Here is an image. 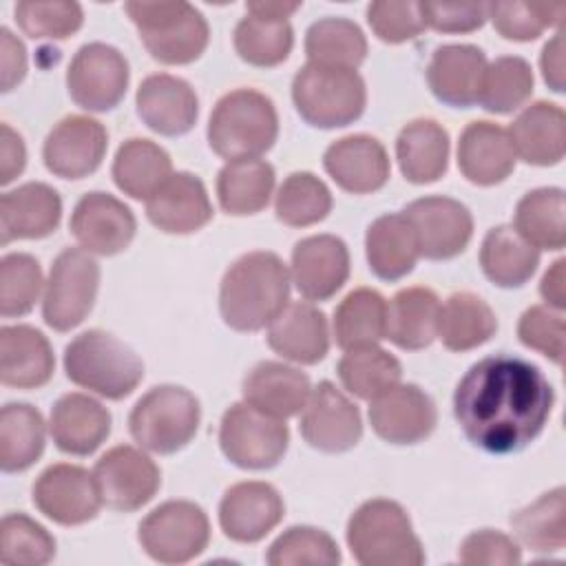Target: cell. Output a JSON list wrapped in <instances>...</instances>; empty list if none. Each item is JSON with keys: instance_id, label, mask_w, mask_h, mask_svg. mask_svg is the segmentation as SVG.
<instances>
[{"instance_id": "33", "label": "cell", "mask_w": 566, "mask_h": 566, "mask_svg": "<svg viewBox=\"0 0 566 566\" xmlns=\"http://www.w3.org/2000/svg\"><path fill=\"white\" fill-rule=\"evenodd\" d=\"M365 252L369 270L382 281L407 276L418 256V239L405 212H389L369 223L365 234Z\"/></svg>"}, {"instance_id": "3", "label": "cell", "mask_w": 566, "mask_h": 566, "mask_svg": "<svg viewBox=\"0 0 566 566\" xmlns=\"http://www.w3.org/2000/svg\"><path fill=\"white\" fill-rule=\"evenodd\" d=\"M345 537L363 566H420L427 559L407 511L387 497L363 502L352 513Z\"/></svg>"}, {"instance_id": "41", "label": "cell", "mask_w": 566, "mask_h": 566, "mask_svg": "<svg viewBox=\"0 0 566 566\" xmlns=\"http://www.w3.org/2000/svg\"><path fill=\"white\" fill-rule=\"evenodd\" d=\"M42 413L27 402H9L0 411V467L4 473L29 469L44 451Z\"/></svg>"}, {"instance_id": "40", "label": "cell", "mask_w": 566, "mask_h": 566, "mask_svg": "<svg viewBox=\"0 0 566 566\" xmlns=\"http://www.w3.org/2000/svg\"><path fill=\"white\" fill-rule=\"evenodd\" d=\"M515 232L535 250L566 245V199L562 188H535L515 208Z\"/></svg>"}, {"instance_id": "19", "label": "cell", "mask_w": 566, "mask_h": 566, "mask_svg": "<svg viewBox=\"0 0 566 566\" xmlns=\"http://www.w3.org/2000/svg\"><path fill=\"white\" fill-rule=\"evenodd\" d=\"M369 422L378 438L389 444H418L431 436L438 411L429 394L418 385H396L369 405Z\"/></svg>"}, {"instance_id": "56", "label": "cell", "mask_w": 566, "mask_h": 566, "mask_svg": "<svg viewBox=\"0 0 566 566\" xmlns=\"http://www.w3.org/2000/svg\"><path fill=\"white\" fill-rule=\"evenodd\" d=\"M460 562L467 566H513L522 562V548L506 533L482 528L464 537Z\"/></svg>"}, {"instance_id": "11", "label": "cell", "mask_w": 566, "mask_h": 566, "mask_svg": "<svg viewBox=\"0 0 566 566\" xmlns=\"http://www.w3.org/2000/svg\"><path fill=\"white\" fill-rule=\"evenodd\" d=\"M144 553L161 564H186L210 542L206 511L188 500H168L153 509L137 531Z\"/></svg>"}, {"instance_id": "44", "label": "cell", "mask_w": 566, "mask_h": 566, "mask_svg": "<svg viewBox=\"0 0 566 566\" xmlns=\"http://www.w3.org/2000/svg\"><path fill=\"white\" fill-rule=\"evenodd\" d=\"M517 539L533 553H557L566 544V491L557 486L511 515Z\"/></svg>"}, {"instance_id": "55", "label": "cell", "mask_w": 566, "mask_h": 566, "mask_svg": "<svg viewBox=\"0 0 566 566\" xmlns=\"http://www.w3.org/2000/svg\"><path fill=\"white\" fill-rule=\"evenodd\" d=\"M367 22L374 35L387 44L413 40L427 29L418 2H371L367 7Z\"/></svg>"}, {"instance_id": "49", "label": "cell", "mask_w": 566, "mask_h": 566, "mask_svg": "<svg viewBox=\"0 0 566 566\" xmlns=\"http://www.w3.org/2000/svg\"><path fill=\"white\" fill-rule=\"evenodd\" d=\"M55 557L53 535L24 513L0 522V562L7 566H42Z\"/></svg>"}, {"instance_id": "45", "label": "cell", "mask_w": 566, "mask_h": 566, "mask_svg": "<svg viewBox=\"0 0 566 566\" xmlns=\"http://www.w3.org/2000/svg\"><path fill=\"white\" fill-rule=\"evenodd\" d=\"M338 378L352 396L371 402L400 382L402 367L394 354L378 345L354 347L345 349L338 360Z\"/></svg>"}, {"instance_id": "32", "label": "cell", "mask_w": 566, "mask_h": 566, "mask_svg": "<svg viewBox=\"0 0 566 566\" xmlns=\"http://www.w3.org/2000/svg\"><path fill=\"white\" fill-rule=\"evenodd\" d=\"M310 394V378L301 369L279 360H261L243 380V400L283 420L303 411Z\"/></svg>"}, {"instance_id": "52", "label": "cell", "mask_w": 566, "mask_h": 566, "mask_svg": "<svg viewBox=\"0 0 566 566\" xmlns=\"http://www.w3.org/2000/svg\"><path fill=\"white\" fill-rule=\"evenodd\" d=\"M44 285L38 259L24 252L4 254L0 261V314L4 318L29 314Z\"/></svg>"}, {"instance_id": "27", "label": "cell", "mask_w": 566, "mask_h": 566, "mask_svg": "<svg viewBox=\"0 0 566 566\" xmlns=\"http://www.w3.org/2000/svg\"><path fill=\"white\" fill-rule=\"evenodd\" d=\"M268 345L298 365H316L329 349L325 314L307 301L287 303L268 325Z\"/></svg>"}, {"instance_id": "46", "label": "cell", "mask_w": 566, "mask_h": 566, "mask_svg": "<svg viewBox=\"0 0 566 566\" xmlns=\"http://www.w3.org/2000/svg\"><path fill=\"white\" fill-rule=\"evenodd\" d=\"M294 46V31L287 20L245 15L234 27V51L252 66H276L287 60Z\"/></svg>"}, {"instance_id": "31", "label": "cell", "mask_w": 566, "mask_h": 566, "mask_svg": "<svg viewBox=\"0 0 566 566\" xmlns=\"http://www.w3.org/2000/svg\"><path fill=\"white\" fill-rule=\"evenodd\" d=\"M509 137L515 157L531 166H555L566 153V115L553 102L526 106L511 124Z\"/></svg>"}, {"instance_id": "58", "label": "cell", "mask_w": 566, "mask_h": 566, "mask_svg": "<svg viewBox=\"0 0 566 566\" xmlns=\"http://www.w3.org/2000/svg\"><path fill=\"white\" fill-rule=\"evenodd\" d=\"M0 64H2V91L9 93L22 82L27 73V51L24 44L7 29H0Z\"/></svg>"}, {"instance_id": "13", "label": "cell", "mask_w": 566, "mask_h": 566, "mask_svg": "<svg viewBox=\"0 0 566 566\" xmlns=\"http://www.w3.org/2000/svg\"><path fill=\"white\" fill-rule=\"evenodd\" d=\"M33 504L60 526H80L99 511L102 493L95 475L77 464H51L33 484Z\"/></svg>"}, {"instance_id": "18", "label": "cell", "mask_w": 566, "mask_h": 566, "mask_svg": "<svg viewBox=\"0 0 566 566\" xmlns=\"http://www.w3.org/2000/svg\"><path fill=\"white\" fill-rule=\"evenodd\" d=\"M137 230L130 208L108 192H86L73 208L71 232L91 254L113 256L124 252Z\"/></svg>"}, {"instance_id": "21", "label": "cell", "mask_w": 566, "mask_h": 566, "mask_svg": "<svg viewBox=\"0 0 566 566\" xmlns=\"http://www.w3.org/2000/svg\"><path fill=\"white\" fill-rule=\"evenodd\" d=\"M349 276V250L334 234H312L292 250L290 281L307 301L332 298Z\"/></svg>"}, {"instance_id": "54", "label": "cell", "mask_w": 566, "mask_h": 566, "mask_svg": "<svg viewBox=\"0 0 566 566\" xmlns=\"http://www.w3.org/2000/svg\"><path fill=\"white\" fill-rule=\"evenodd\" d=\"M520 340L544 354L555 365L562 363L564 356V316L562 312L548 305H533L528 307L517 323Z\"/></svg>"}, {"instance_id": "15", "label": "cell", "mask_w": 566, "mask_h": 566, "mask_svg": "<svg viewBox=\"0 0 566 566\" xmlns=\"http://www.w3.org/2000/svg\"><path fill=\"white\" fill-rule=\"evenodd\" d=\"M303 440L323 453H343L358 444L363 420L358 407L334 382L321 380L301 413Z\"/></svg>"}, {"instance_id": "28", "label": "cell", "mask_w": 566, "mask_h": 566, "mask_svg": "<svg viewBox=\"0 0 566 566\" xmlns=\"http://www.w3.org/2000/svg\"><path fill=\"white\" fill-rule=\"evenodd\" d=\"M509 130L493 122H471L458 142V168L475 186L502 184L515 168Z\"/></svg>"}, {"instance_id": "25", "label": "cell", "mask_w": 566, "mask_h": 566, "mask_svg": "<svg viewBox=\"0 0 566 566\" xmlns=\"http://www.w3.org/2000/svg\"><path fill=\"white\" fill-rule=\"evenodd\" d=\"M146 217L166 234H190L212 219V203L197 175L172 172L146 199Z\"/></svg>"}, {"instance_id": "7", "label": "cell", "mask_w": 566, "mask_h": 566, "mask_svg": "<svg viewBox=\"0 0 566 566\" xmlns=\"http://www.w3.org/2000/svg\"><path fill=\"white\" fill-rule=\"evenodd\" d=\"M292 99L310 126L343 128L363 115L367 88L356 71L307 62L292 80Z\"/></svg>"}, {"instance_id": "59", "label": "cell", "mask_w": 566, "mask_h": 566, "mask_svg": "<svg viewBox=\"0 0 566 566\" xmlns=\"http://www.w3.org/2000/svg\"><path fill=\"white\" fill-rule=\"evenodd\" d=\"M27 164V148L22 137L9 126H0V184H11Z\"/></svg>"}, {"instance_id": "26", "label": "cell", "mask_w": 566, "mask_h": 566, "mask_svg": "<svg viewBox=\"0 0 566 566\" xmlns=\"http://www.w3.org/2000/svg\"><path fill=\"white\" fill-rule=\"evenodd\" d=\"M62 199L42 181L22 184L0 197V241L44 239L60 226Z\"/></svg>"}, {"instance_id": "57", "label": "cell", "mask_w": 566, "mask_h": 566, "mask_svg": "<svg viewBox=\"0 0 566 566\" xmlns=\"http://www.w3.org/2000/svg\"><path fill=\"white\" fill-rule=\"evenodd\" d=\"M424 27L442 33H469L489 20V2H418Z\"/></svg>"}, {"instance_id": "53", "label": "cell", "mask_w": 566, "mask_h": 566, "mask_svg": "<svg viewBox=\"0 0 566 566\" xmlns=\"http://www.w3.org/2000/svg\"><path fill=\"white\" fill-rule=\"evenodd\" d=\"M13 13L18 27L35 40H64L84 22L82 7L66 0H22Z\"/></svg>"}, {"instance_id": "39", "label": "cell", "mask_w": 566, "mask_h": 566, "mask_svg": "<svg viewBox=\"0 0 566 566\" xmlns=\"http://www.w3.org/2000/svg\"><path fill=\"white\" fill-rule=\"evenodd\" d=\"M480 265L484 276L497 287H520L535 274L539 250L526 243L515 228L495 226L482 241Z\"/></svg>"}, {"instance_id": "24", "label": "cell", "mask_w": 566, "mask_h": 566, "mask_svg": "<svg viewBox=\"0 0 566 566\" xmlns=\"http://www.w3.org/2000/svg\"><path fill=\"white\" fill-rule=\"evenodd\" d=\"M486 55L473 44H442L427 66V84L436 99L453 108H471L480 99Z\"/></svg>"}, {"instance_id": "12", "label": "cell", "mask_w": 566, "mask_h": 566, "mask_svg": "<svg viewBox=\"0 0 566 566\" xmlns=\"http://www.w3.org/2000/svg\"><path fill=\"white\" fill-rule=\"evenodd\" d=\"M130 80L122 51L106 42H88L77 49L66 71L71 99L84 111L106 113L126 95Z\"/></svg>"}, {"instance_id": "22", "label": "cell", "mask_w": 566, "mask_h": 566, "mask_svg": "<svg viewBox=\"0 0 566 566\" xmlns=\"http://www.w3.org/2000/svg\"><path fill=\"white\" fill-rule=\"evenodd\" d=\"M135 106L139 119L164 137L188 133L199 117V99L195 88L170 73H155L142 80Z\"/></svg>"}, {"instance_id": "2", "label": "cell", "mask_w": 566, "mask_h": 566, "mask_svg": "<svg viewBox=\"0 0 566 566\" xmlns=\"http://www.w3.org/2000/svg\"><path fill=\"white\" fill-rule=\"evenodd\" d=\"M290 272L279 254L254 250L239 256L223 274L219 312L237 332H259L290 303Z\"/></svg>"}, {"instance_id": "23", "label": "cell", "mask_w": 566, "mask_h": 566, "mask_svg": "<svg viewBox=\"0 0 566 566\" xmlns=\"http://www.w3.org/2000/svg\"><path fill=\"white\" fill-rule=\"evenodd\" d=\"M323 166L336 186L352 195L380 190L391 170L385 146L376 137L363 133L332 142L323 155Z\"/></svg>"}, {"instance_id": "62", "label": "cell", "mask_w": 566, "mask_h": 566, "mask_svg": "<svg viewBox=\"0 0 566 566\" xmlns=\"http://www.w3.org/2000/svg\"><path fill=\"white\" fill-rule=\"evenodd\" d=\"M301 2H279V0H259V2H248L245 11L256 18H268V20H287Z\"/></svg>"}, {"instance_id": "37", "label": "cell", "mask_w": 566, "mask_h": 566, "mask_svg": "<svg viewBox=\"0 0 566 566\" xmlns=\"http://www.w3.org/2000/svg\"><path fill=\"white\" fill-rule=\"evenodd\" d=\"M111 172L115 186L124 195L148 199L172 175V161L159 144L144 137H130L117 148Z\"/></svg>"}, {"instance_id": "36", "label": "cell", "mask_w": 566, "mask_h": 566, "mask_svg": "<svg viewBox=\"0 0 566 566\" xmlns=\"http://www.w3.org/2000/svg\"><path fill=\"white\" fill-rule=\"evenodd\" d=\"M497 332V318L489 303L473 292H453L438 314V338L451 352H469Z\"/></svg>"}, {"instance_id": "61", "label": "cell", "mask_w": 566, "mask_h": 566, "mask_svg": "<svg viewBox=\"0 0 566 566\" xmlns=\"http://www.w3.org/2000/svg\"><path fill=\"white\" fill-rule=\"evenodd\" d=\"M564 265L566 261L564 259H557L548 270L546 274L542 276V283H539V292L546 301L548 307L562 312L566 307V276H564Z\"/></svg>"}, {"instance_id": "51", "label": "cell", "mask_w": 566, "mask_h": 566, "mask_svg": "<svg viewBox=\"0 0 566 566\" xmlns=\"http://www.w3.org/2000/svg\"><path fill=\"white\" fill-rule=\"evenodd\" d=\"M564 11V2H489V18L495 31L515 42H531L544 29L557 27Z\"/></svg>"}, {"instance_id": "29", "label": "cell", "mask_w": 566, "mask_h": 566, "mask_svg": "<svg viewBox=\"0 0 566 566\" xmlns=\"http://www.w3.org/2000/svg\"><path fill=\"white\" fill-rule=\"evenodd\" d=\"M49 431L60 451L91 455L111 433V413L86 394H64L51 409Z\"/></svg>"}, {"instance_id": "60", "label": "cell", "mask_w": 566, "mask_h": 566, "mask_svg": "<svg viewBox=\"0 0 566 566\" xmlns=\"http://www.w3.org/2000/svg\"><path fill=\"white\" fill-rule=\"evenodd\" d=\"M542 77L548 84L551 91L562 93L564 91V33L557 31L542 49L539 57Z\"/></svg>"}, {"instance_id": "30", "label": "cell", "mask_w": 566, "mask_h": 566, "mask_svg": "<svg viewBox=\"0 0 566 566\" xmlns=\"http://www.w3.org/2000/svg\"><path fill=\"white\" fill-rule=\"evenodd\" d=\"M55 358L46 336L31 325L0 329V380L7 387L38 389L53 376Z\"/></svg>"}, {"instance_id": "4", "label": "cell", "mask_w": 566, "mask_h": 566, "mask_svg": "<svg viewBox=\"0 0 566 566\" xmlns=\"http://www.w3.org/2000/svg\"><path fill=\"white\" fill-rule=\"evenodd\" d=\"M279 137L274 102L254 88H234L212 108L208 122L210 148L228 159H259Z\"/></svg>"}, {"instance_id": "6", "label": "cell", "mask_w": 566, "mask_h": 566, "mask_svg": "<svg viewBox=\"0 0 566 566\" xmlns=\"http://www.w3.org/2000/svg\"><path fill=\"white\" fill-rule=\"evenodd\" d=\"M146 51L161 64H190L208 46L210 29L188 2H126Z\"/></svg>"}, {"instance_id": "35", "label": "cell", "mask_w": 566, "mask_h": 566, "mask_svg": "<svg viewBox=\"0 0 566 566\" xmlns=\"http://www.w3.org/2000/svg\"><path fill=\"white\" fill-rule=\"evenodd\" d=\"M440 298L429 287H405L387 303L385 338L407 352L424 349L438 334Z\"/></svg>"}, {"instance_id": "20", "label": "cell", "mask_w": 566, "mask_h": 566, "mask_svg": "<svg viewBox=\"0 0 566 566\" xmlns=\"http://www.w3.org/2000/svg\"><path fill=\"white\" fill-rule=\"evenodd\" d=\"M285 504L279 491L259 480L232 484L219 502V526L239 544L263 539L283 520Z\"/></svg>"}, {"instance_id": "8", "label": "cell", "mask_w": 566, "mask_h": 566, "mask_svg": "<svg viewBox=\"0 0 566 566\" xmlns=\"http://www.w3.org/2000/svg\"><path fill=\"white\" fill-rule=\"evenodd\" d=\"M199 420L201 407L195 394L177 385H159L135 402L128 429L142 449L168 455L197 436Z\"/></svg>"}, {"instance_id": "48", "label": "cell", "mask_w": 566, "mask_h": 566, "mask_svg": "<svg viewBox=\"0 0 566 566\" xmlns=\"http://www.w3.org/2000/svg\"><path fill=\"white\" fill-rule=\"evenodd\" d=\"M533 82V69L524 57L502 55L486 66L478 104L489 113H513L531 97Z\"/></svg>"}, {"instance_id": "38", "label": "cell", "mask_w": 566, "mask_h": 566, "mask_svg": "<svg viewBox=\"0 0 566 566\" xmlns=\"http://www.w3.org/2000/svg\"><path fill=\"white\" fill-rule=\"evenodd\" d=\"M274 190V168L265 159L228 161L217 175V199L234 217L261 212Z\"/></svg>"}, {"instance_id": "34", "label": "cell", "mask_w": 566, "mask_h": 566, "mask_svg": "<svg viewBox=\"0 0 566 566\" xmlns=\"http://www.w3.org/2000/svg\"><path fill=\"white\" fill-rule=\"evenodd\" d=\"M400 172L411 184H433L449 166V133L436 119H413L396 137Z\"/></svg>"}, {"instance_id": "9", "label": "cell", "mask_w": 566, "mask_h": 566, "mask_svg": "<svg viewBox=\"0 0 566 566\" xmlns=\"http://www.w3.org/2000/svg\"><path fill=\"white\" fill-rule=\"evenodd\" d=\"M290 444V429L283 418H274L243 402L232 405L219 427V447L223 455L245 471L276 467Z\"/></svg>"}, {"instance_id": "43", "label": "cell", "mask_w": 566, "mask_h": 566, "mask_svg": "<svg viewBox=\"0 0 566 566\" xmlns=\"http://www.w3.org/2000/svg\"><path fill=\"white\" fill-rule=\"evenodd\" d=\"M310 64L356 71L367 55V38L347 18H321L305 33Z\"/></svg>"}, {"instance_id": "16", "label": "cell", "mask_w": 566, "mask_h": 566, "mask_svg": "<svg viewBox=\"0 0 566 566\" xmlns=\"http://www.w3.org/2000/svg\"><path fill=\"white\" fill-rule=\"evenodd\" d=\"M411 221L420 256L447 261L464 252L473 237V217L464 203L451 197H420L405 210Z\"/></svg>"}, {"instance_id": "17", "label": "cell", "mask_w": 566, "mask_h": 566, "mask_svg": "<svg viewBox=\"0 0 566 566\" xmlns=\"http://www.w3.org/2000/svg\"><path fill=\"white\" fill-rule=\"evenodd\" d=\"M106 128L86 115H66L44 139L42 159L49 172L62 179H82L95 172L106 155Z\"/></svg>"}, {"instance_id": "42", "label": "cell", "mask_w": 566, "mask_h": 566, "mask_svg": "<svg viewBox=\"0 0 566 566\" xmlns=\"http://www.w3.org/2000/svg\"><path fill=\"white\" fill-rule=\"evenodd\" d=\"M387 301L378 290H352L334 312V338L343 349L376 345L385 338Z\"/></svg>"}, {"instance_id": "10", "label": "cell", "mask_w": 566, "mask_h": 566, "mask_svg": "<svg viewBox=\"0 0 566 566\" xmlns=\"http://www.w3.org/2000/svg\"><path fill=\"white\" fill-rule=\"evenodd\" d=\"M99 287V265L91 252L62 250L49 272L42 298V318L55 332L77 327L93 310Z\"/></svg>"}, {"instance_id": "50", "label": "cell", "mask_w": 566, "mask_h": 566, "mask_svg": "<svg viewBox=\"0 0 566 566\" xmlns=\"http://www.w3.org/2000/svg\"><path fill=\"white\" fill-rule=\"evenodd\" d=\"M270 566H334L340 551L334 537L314 526H290L268 548Z\"/></svg>"}, {"instance_id": "47", "label": "cell", "mask_w": 566, "mask_h": 566, "mask_svg": "<svg viewBox=\"0 0 566 566\" xmlns=\"http://www.w3.org/2000/svg\"><path fill=\"white\" fill-rule=\"evenodd\" d=\"M332 210L329 188L312 172H292L281 184L274 212L290 228H307L323 221Z\"/></svg>"}, {"instance_id": "1", "label": "cell", "mask_w": 566, "mask_h": 566, "mask_svg": "<svg viewBox=\"0 0 566 566\" xmlns=\"http://www.w3.org/2000/svg\"><path fill=\"white\" fill-rule=\"evenodd\" d=\"M553 400V387L537 365L495 354L471 365L460 378L453 416L471 444L506 455L522 451L542 433Z\"/></svg>"}, {"instance_id": "5", "label": "cell", "mask_w": 566, "mask_h": 566, "mask_svg": "<svg viewBox=\"0 0 566 566\" xmlns=\"http://www.w3.org/2000/svg\"><path fill=\"white\" fill-rule=\"evenodd\" d=\"M64 371L77 387L108 400H122L142 382L144 363L115 334L88 329L66 345Z\"/></svg>"}, {"instance_id": "14", "label": "cell", "mask_w": 566, "mask_h": 566, "mask_svg": "<svg viewBox=\"0 0 566 566\" xmlns=\"http://www.w3.org/2000/svg\"><path fill=\"white\" fill-rule=\"evenodd\" d=\"M102 502L115 511H137L148 504L161 484L159 467L139 449L117 444L108 449L93 469Z\"/></svg>"}]
</instances>
